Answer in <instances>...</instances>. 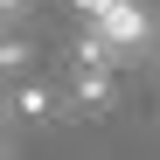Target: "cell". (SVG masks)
<instances>
[{"label": "cell", "mask_w": 160, "mask_h": 160, "mask_svg": "<svg viewBox=\"0 0 160 160\" xmlns=\"http://www.w3.org/2000/svg\"><path fill=\"white\" fill-rule=\"evenodd\" d=\"M91 35L112 49V56L125 63V56H139V49L153 42V14L139 7V0H112V7H104L98 21H91Z\"/></svg>", "instance_id": "cell-1"}, {"label": "cell", "mask_w": 160, "mask_h": 160, "mask_svg": "<svg viewBox=\"0 0 160 160\" xmlns=\"http://www.w3.org/2000/svg\"><path fill=\"white\" fill-rule=\"evenodd\" d=\"M70 104H77V112H104V104H112V63H77Z\"/></svg>", "instance_id": "cell-2"}, {"label": "cell", "mask_w": 160, "mask_h": 160, "mask_svg": "<svg viewBox=\"0 0 160 160\" xmlns=\"http://www.w3.org/2000/svg\"><path fill=\"white\" fill-rule=\"evenodd\" d=\"M14 112L35 118V125H49V118H56V91H49V84H21L14 91Z\"/></svg>", "instance_id": "cell-3"}, {"label": "cell", "mask_w": 160, "mask_h": 160, "mask_svg": "<svg viewBox=\"0 0 160 160\" xmlns=\"http://www.w3.org/2000/svg\"><path fill=\"white\" fill-rule=\"evenodd\" d=\"M70 7H77V14H84V21H98L104 7H112V0H70Z\"/></svg>", "instance_id": "cell-4"}, {"label": "cell", "mask_w": 160, "mask_h": 160, "mask_svg": "<svg viewBox=\"0 0 160 160\" xmlns=\"http://www.w3.org/2000/svg\"><path fill=\"white\" fill-rule=\"evenodd\" d=\"M0 7H7V14H21V0H0Z\"/></svg>", "instance_id": "cell-5"}]
</instances>
